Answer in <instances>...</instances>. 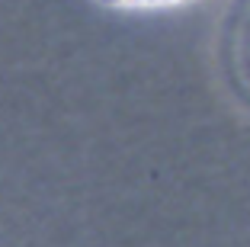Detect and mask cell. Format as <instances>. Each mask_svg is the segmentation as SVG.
I'll return each mask as SVG.
<instances>
[{
    "label": "cell",
    "instance_id": "6da1fadb",
    "mask_svg": "<svg viewBox=\"0 0 250 247\" xmlns=\"http://www.w3.org/2000/svg\"><path fill=\"white\" fill-rule=\"evenodd\" d=\"M112 7H173V3H183V0H106Z\"/></svg>",
    "mask_w": 250,
    "mask_h": 247
}]
</instances>
